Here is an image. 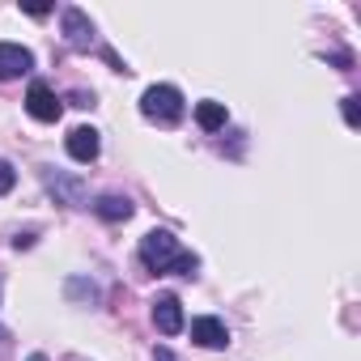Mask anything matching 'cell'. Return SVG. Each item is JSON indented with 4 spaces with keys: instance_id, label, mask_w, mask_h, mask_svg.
<instances>
[{
    "instance_id": "cell-5",
    "label": "cell",
    "mask_w": 361,
    "mask_h": 361,
    "mask_svg": "<svg viewBox=\"0 0 361 361\" xmlns=\"http://www.w3.org/2000/svg\"><path fill=\"white\" fill-rule=\"evenodd\" d=\"M153 323L161 336H174V331H183V302H178L174 293H161L153 302Z\"/></svg>"
},
{
    "instance_id": "cell-8",
    "label": "cell",
    "mask_w": 361,
    "mask_h": 361,
    "mask_svg": "<svg viewBox=\"0 0 361 361\" xmlns=\"http://www.w3.org/2000/svg\"><path fill=\"white\" fill-rule=\"evenodd\" d=\"M64 39L73 47H90L94 43V22L81 13V9H64Z\"/></svg>"
},
{
    "instance_id": "cell-12",
    "label": "cell",
    "mask_w": 361,
    "mask_h": 361,
    "mask_svg": "<svg viewBox=\"0 0 361 361\" xmlns=\"http://www.w3.org/2000/svg\"><path fill=\"white\" fill-rule=\"evenodd\" d=\"M344 123H348V128H357V123H361V111H357V98H353V94L344 98Z\"/></svg>"
},
{
    "instance_id": "cell-13",
    "label": "cell",
    "mask_w": 361,
    "mask_h": 361,
    "mask_svg": "<svg viewBox=\"0 0 361 361\" xmlns=\"http://www.w3.org/2000/svg\"><path fill=\"white\" fill-rule=\"evenodd\" d=\"M26 13H30V18H47V13H51V5H30Z\"/></svg>"
},
{
    "instance_id": "cell-11",
    "label": "cell",
    "mask_w": 361,
    "mask_h": 361,
    "mask_svg": "<svg viewBox=\"0 0 361 361\" xmlns=\"http://www.w3.org/2000/svg\"><path fill=\"white\" fill-rule=\"evenodd\" d=\"M13 183H18V170H13L9 161H0V196H9Z\"/></svg>"
},
{
    "instance_id": "cell-7",
    "label": "cell",
    "mask_w": 361,
    "mask_h": 361,
    "mask_svg": "<svg viewBox=\"0 0 361 361\" xmlns=\"http://www.w3.org/2000/svg\"><path fill=\"white\" fill-rule=\"evenodd\" d=\"M98 149H102V140H98L94 128H73V132H68V157H73V161H94Z\"/></svg>"
},
{
    "instance_id": "cell-6",
    "label": "cell",
    "mask_w": 361,
    "mask_h": 361,
    "mask_svg": "<svg viewBox=\"0 0 361 361\" xmlns=\"http://www.w3.org/2000/svg\"><path fill=\"white\" fill-rule=\"evenodd\" d=\"M192 340H196L200 348H226V344H230V327H226L221 319L204 314V319L192 323Z\"/></svg>"
},
{
    "instance_id": "cell-4",
    "label": "cell",
    "mask_w": 361,
    "mask_h": 361,
    "mask_svg": "<svg viewBox=\"0 0 361 361\" xmlns=\"http://www.w3.org/2000/svg\"><path fill=\"white\" fill-rule=\"evenodd\" d=\"M30 68H35V56H30V47H22V43H0V81L26 77Z\"/></svg>"
},
{
    "instance_id": "cell-3",
    "label": "cell",
    "mask_w": 361,
    "mask_h": 361,
    "mask_svg": "<svg viewBox=\"0 0 361 361\" xmlns=\"http://www.w3.org/2000/svg\"><path fill=\"white\" fill-rule=\"evenodd\" d=\"M26 111H30L39 123H56V119H60V111H64V102L56 98V90H51V85L35 81V85H30V94H26Z\"/></svg>"
},
{
    "instance_id": "cell-2",
    "label": "cell",
    "mask_w": 361,
    "mask_h": 361,
    "mask_svg": "<svg viewBox=\"0 0 361 361\" xmlns=\"http://www.w3.org/2000/svg\"><path fill=\"white\" fill-rule=\"evenodd\" d=\"M140 115L153 123H178L183 119V94L174 85H149L140 94Z\"/></svg>"
},
{
    "instance_id": "cell-10",
    "label": "cell",
    "mask_w": 361,
    "mask_h": 361,
    "mask_svg": "<svg viewBox=\"0 0 361 361\" xmlns=\"http://www.w3.org/2000/svg\"><path fill=\"white\" fill-rule=\"evenodd\" d=\"M196 123H200L204 132L226 128V106H221V102H200V106H196Z\"/></svg>"
},
{
    "instance_id": "cell-14",
    "label": "cell",
    "mask_w": 361,
    "mask_h": 361,
    "mask_svg": "<svg viewBox=\"0 0 361 361\" xmlns=\"http://www.w3.org/2000/svg\"><path fill=\"white\" fill-rule=\"evenodd\" d=\"M30 361H47V357H43V353H35V357H30Z\"/></svg>"
},
{
    "instance_id": "cell-9",
    "label": "cell",
    "mask_w": 361,
    "mask_h": 361,
    "mask_svg": "<svg viewBox=\"0 0 361 361\" xmlns=\"http://www.w3.org/2000/svg\"><path fill=\"white\" fill-rule=\"evenodd\" d=\"M94 213H98L102 221H128V217H132V200H123V196H102V200L94 204Z\"/></svg>"
},
{
    "instance_id": "cell-1",
    "label": "cell",
    "mask_w": 361,
    "mask_h": 361,
    "mask_svg": "<svg viewBox=\"0 0 361 361\" xmlns=\"http://www.w3.org/2000/svg\"><path fill=\"white\" fill-rule=\"evenodd\" d=\"M140 264L149 272H178V276H192L200 268V259L178 247V238L170 230H153V234L140 238Z\"/></svg>"
}]
</instances>
